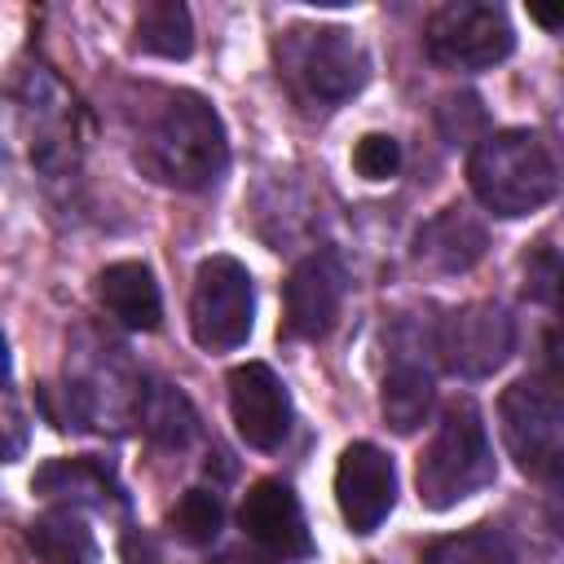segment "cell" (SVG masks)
<instances>
[{"label":"cell","mask_w":564,"mask_h":564,"mask_svg":"<svg viewBox=\"0 0 564 564\" xmlns=\"http://www.w3.org/2000/svg\"><path fill=\"white\" fill-rule=\"evenodd\" d=\"M286 330L295 339H322L335 317H339V300H344V269L330 251H313L304 256L291 278H286Z\"/></svg>","instance_id":"obj_12"},{"label":"cell","mask_w":564,"mask_h":564,"mask_svg":"<svg viewBox=\"0 0 564 564\" xmlns=\"http://www.w3.org/2000/svg\"><path fill=\"white\" fill-rule=\"evenodd\" d=\"M542 485H546V498H542V511H546V524H551V533L564 542V458L542 476Z\"/></svg>","instance_id":"obj_24"},{"label":"cell","mask_w":564,"mask_h":564,"mask_svg":"<svg viewBox=\"0 0 564 564\" xmlns=\"http://www.w3.org/2000/svg\"><path fill=\"white\" fill-rule=\"evenodd\" d=\"M137 48L181 62L194 48V26H189V9L181 0H150L137 13Z\"/></svg>","instance_id":"obj_19"},{"label":"cell","mask_w":564,"mask_h":564,"mask_svg":"<svg viewBox=\"0 0 564 564\" xmlns=\"http://www.w3.org/2000/svg\"><path fill=\"white\" fill-rule=\"evenodd\" d=\"M212 564H282V560H278V555H256V551H242V546H238V551L216 555Z\"/></svg>","instance_id":"obj_28"},{"label":"cell","mask_w":564,"mask_h":564,"mask_svg":"<svg viewBox=\"0 0 564 564\" xmlns=\"http://www.w3.org/2000/svg\"><path fill=\"white\" fill-rule=\"evenodd\" d=\"M251 317H256L251 273L234 256H207L194 273V295H189V330L198 348L229 352L247 344Z\"/></svg>","instance_id":"obj_6"},{"label":"cell","mask_w":564,"mask_h":564,"mask_svg":"<svg viewBox=\"0 0 564 564\" xmlns=\"http://www.w3.org/2000/svg\"><path fill=\"white\" fill-rule=\"evenodd\" d=\"M419 564H516L511 542L498 529H463V533H445L432 538L419 555Z\"/></svg>","instance_id":"obj_20"},{"label":"cell","mask_w":564,"mask_h":564,"mask_svg":"<svg viewBox=\"0 0 564 564\" xmlns=\"http://www.w3.org/2000/svg\"><path fill=\"white\" fill-rule=\"evenodd\" d=\"M533 291H538V295H551L555 308H560V317H564V256H560V260H551V256L538 260V269H533Z\"/></svg>","instance_id":"obj_25"},{"label":"cell","mask_w":564,"mask_h":564,"mask_svg":"<svg viewBox=\"0 0 564 564\" xmlns=\"http://www.w3.org/2000/svg\"><path fill=\"white\" fill-rule=\"evenodd\" d=\"M229 414L251 449H278L291 432V397L264 361H247L229 375Z\"/></svg>","instance_id":"obj_10"},{"label":"cell","mask_w":564,"mask_h":564,"mask_svg":"<svg viewBox=\"0 0 564 564\" xmlns=\"http://www.w3.org/2000/svg\"><path fill=\"white\" fill-rule=\"evenodd\" d=\"M220 524H225V507H220V498H216L212 489H185L181 502L167 511V529H172L181 542H189V546L216 542Z\"/></svg>","instance_id":"obj_21"},{"label":"cell","mask_w":564,"mask_h":564,"mask_svg":"<svg viewBox=\"0 0 564 564\" xmlns=\"http://www.w3.org/2000/svg\"><path fill=\"white\" fill-rule=\"evenodd\" d=\"M137 419H141V427L150 432V441H159V445H167V449L189 445V436L198 432V414H194L189 397H185L181 388H172V383H159V379L145 383Z\"/></svg>","instance_id":"obj_18"},{"label":"cell","mask_w":564,"mask_h":564,"mask_svg":"<svg viewBox=\"0 0 564 564\" xmlns=\"http://www.w3.org/2000/svg\"><path fill=\"white\" fill-rule=\"evenodd\" d=\"M432 397H436L432 375H427L423 366H414V361H397V366L383 375V397H379L388 427L401 432V436H410V432L432 414Z\"/></svg>","instance_id":"obj_17"},{"label":"cell","mask_w":564,"mask_h":564,"mask_svg":"<svg viewBox=\"0 0 564 564\" xmlns=\"http://www.w3.org/2000/svg\"><path fill=\"white\" fill-rule=\"evenodd\" d=\"M467 181L485 212L516 220L555 198L560 167H555L551 145L538 132L502 128V132L480 137V145L471 150V163H467Z\"/></svg>","instance_id":"obj_2"},{"label":"cell","mask_w":564,"mask_h":564,"mask_svg":"<svg viewBox=\"0 0 564 564\" xmlns=\"http://www.w3.org/2000/svg\"><path fill=\"white\" fill-rule=\"evenodd\" d=\"M335 498H339V516L352 533H375L388 520V511L397 507L392 458L370 441H352L335 467Z\"/></svg>","instance_id":"obj_9"},{"label":"cell","mask_w":564,"mask_h":564,"mask_svg":"<svg viewBox=\"0 0 564 564\" xmlns=\"http://www.w3.org/2000/svg\"><path fill=\"white\" fill-rule=\"evenodd\" d=\"M352 167L366 176V181H388L397 176L401 167V141L388 137V132H366L352 150Z\"/></svg>","instance_id":"obj_22"},{"label":"cell","mask_w":564,"mask_h":564,"mask_svg":"<svg viewBox=\"0 0 564 564\" xmlns=\"http://www.w3.org/2000/svg\"><path fill=\"white\" fill-rule=\"evenodd\" d=\"M427 57L445 70H489L511 57L516 35L502 4L485 0H449L427 18Z\"/></svg>","instance_id":"obj_5"},{"label":"cell","mask_w":564,"mask_h":564,"mask_svg":"<svg viewBox=\"0 0 564 564\" xmlns=\"http://www.w3.org/2000/svg\"><path fill=\"white\" fill-rule=\"evenodd\" d=\"M137 159L154 181H163L172 189H207L229 167L225 123L207 97L176 88L150 115Z\"/></svg>","instance_id":"obj_1"},{"label":"cell","mask_w":564,"mask_h":564,"mask_svg":"<svg viewBox=\"0 0 564 564\" xmlns=\"http://www.w3.org/2000/svg\"><path fill=\"white\" fill-rule=\"evenodd\" d=\"M31 489L53 498V502H66V507H93V511H115L123 507V489L115 480V471L101 463V458H48L35 476H31Z\"/></svg>","instance_id":"obj_13"},{"label":"cell","mask_w":564,"mask_h":564,"mask_svg":"<svg viewBox=\"0 0 564 564\" xmlns=\"http://www.w3.org/2000/svg\"><path fill=\"white\" fill-rule=\"evenodd\" d=\"M414 256L441 273H467L485 256V225L476 216H467L463 207H449L419 229Z\"/></svg>","instance_id":"obj_15"},{"label":"cell","mask_w":564,"mask_h":564,"mask_svg":"<svg viewBox=\"0 0 564 564\" xmlns=\"http://www.w3.org/2000/svg\"><path fill=\"white\" fill-rule=\"evenodd\" d=\"M97 295L106 304V313L128 326V330H154L163 317V300H159V282L141 260H119L110 269H101L97 278Z\"/></svg>","instance_id":"obj_14"},{"label":"cell","mask_w":564,"mask_h":564,"mask_svg":"<svg viewBox=\"0 0 564 564\" xmlns=\"http://www.w3.org/2000/svg\"><path fill=\"white\" fill-rule=\"evenodd\" d=\"M26 546L44 564H97V538L75 507H53L31 520Z\"/></svg>","instance_id":"obj_16"},{"label":"cell","mask_w":564,"mask_h":564,"mask_svg":"<svg viewBox=\"0 0 564 564\" xmlns=\"http://www.w3.org/2000/svg\"><path fill=\"white\" fill-rule=\"evenodd\" d=\"M498 423H502L507 454L516 458L520 471L542 480L564 458V405L551 392H542L533 379H516L502 392Z\"/></svg>","instance_id":"obj_7"},{"label":"cell","mask_w":564,"mask_h":564,"mask_svg":"<svg viewBox=\"0 0 564 564\" xmlns=\"http://www.w3.org/2000/svg\"><path fill=\"white\" fill-rule=\"evenodd\" d=\"M511 344H516V322L494 300L463 304V308L445 313L436 326V352H441L445 370H454L463 379L494 375L511 357Z\"/></svg>","instance_id":"obj_8"},{"label":"cell","mask_w":564,"mask_h":564,"mask_svg":"<svg viewBox=\"0 0 564 564\" xmlns=\"http://www.w3.org/2000/svg\"><path fill=\"white\" fill-rule=\"evenodd\" d=\"M238 524L242 533L264 546L269 555L278 560H300V555H313V538H308V524H304V507L300 498L291 494L286 480H256L238 507Z\"/></svg>","instance_id":"obj_11"},{"label":"cell","mask_w":564,"mask_h":564,"mask_svg":"<svg viewBox=\"0 0 564 564\" xmlns=\"http://www.w3.org/2000/svg\"><path fill=\"white\" fill-rule=\"evenodd\" d=\"M529 18H533L538 26H546V31H564V4H542V0H533V4H529Z\"/></svg>","instance_id":"obj_27"},{"label":"cell","mask_w":564,"mask_h":564,"mask_svg":"<svg viewBox=\"0 0 564 564\" xmlns=\"http://www.w3.org/2000/svg\"><path fill=\"white\" fill-rule=\"evenodd\" d=\"M278 66H282L286 84L313 106L348 101L370 75L366 48L344 26H295V31H286L282 44H278Z\"/></svg>","instance_id":"obj_4"},{"label":"cell","mask_w":564,"mask_h":564,"mask_svg":"<svg viewBox=\"0 0 564 564\" xmlns=\"http://www.w3.org/2000/svg\"><path fill=\"white\" fill-rule=\"evenodd\" d=\"M123 564H167V555L150 533L137 529V533L123 538Z\"/></svg>","instance_id":"obj_26"},{"label":"cell","mask_w":564,"mask_h":564,"mask_svg":"<svg viewBox=\"0 0 564 564\" xmlns=\"http://www.w3.org/2000/svg\"><path fill=\"white\" fill-rule=\"evenodd\" d=\"M533 383L564 405V330H546L542 335V361H538Z\"/></svg>","instance_id":"obj_23"},{"label":"cell","mask_w":564,"mask_h":564,"mask_svg":"<svg viewBox=\"0 0 564 564\" xmlns=\"http://www.w3.org/2000/svg\"><path fill=\"white\" fill-rule=\"evenodd\" d=\"M419 502L432 511H449L463 498L480 494L494 480V449H489V432L480 423V410L471 401H454L423 458H419Z\"/></svg>","instance_id":"obj_3"}]
</instances>
